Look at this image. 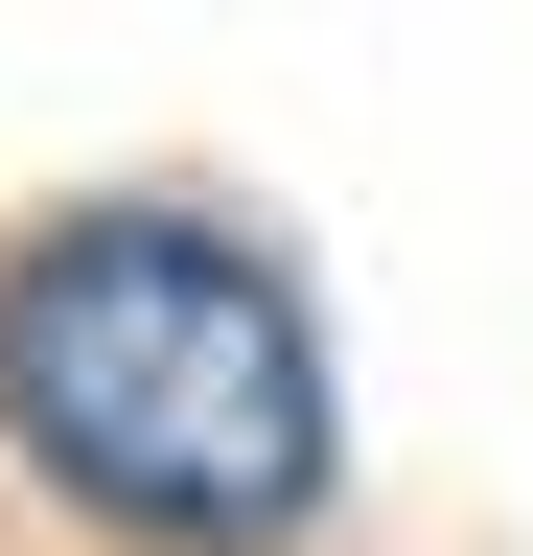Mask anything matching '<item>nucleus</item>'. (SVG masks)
Segmentation results:
<instances>
[{"instance_id": "nucleus-1", "label": "nucleus", "mask_w": 533, "mask_h": 556, "mask_svg": "<svg viewBox=\"0 0 533 556\" xmlns=\"http://www.w3.org/2000/svg\"><path fill=\"white\" fill-rule=\"evenodd\" d=\"M0 441L140 556H279L348 464L302 278L210 208H47L0 255Z\"/></svg>"}]
</instances>
